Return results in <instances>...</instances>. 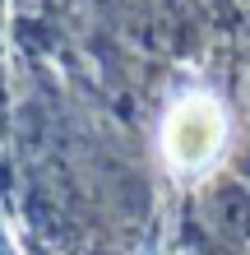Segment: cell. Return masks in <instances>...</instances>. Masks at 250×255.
<instances>
[{
  "mask_svg": "<svg viewBox=\"0 0 250 255\" xmlns=\"http://www.w3.org/2000/svg\"><path fill=\"white\" fill-rule=\"evenodd\" d=\"M227 139V116L223 107H218L213 98H185V102H176L171 116H167V126H163V153L171 162V172H204L209 162L218 158V148H223Z\"/></svg>",
  "mask_w": 250,
  "mask_h": 255,
  "instance_id": "obj_1",
  "label": "cell"
}]
</instances>
